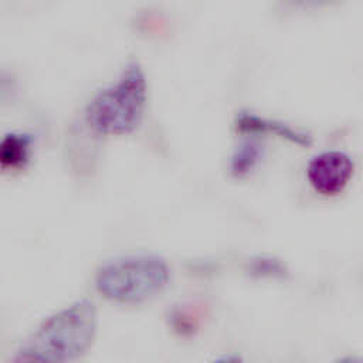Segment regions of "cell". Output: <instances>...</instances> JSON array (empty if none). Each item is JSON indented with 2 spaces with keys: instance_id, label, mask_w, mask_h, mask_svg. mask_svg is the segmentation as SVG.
<instances>
[{
  "instance_id": "obj_5",
  "label": "cell",
  "mask_w": 363,
  "mask_h": 363,
  "mask_svg": "<svg viewBox=\"0 0 363 363\" xmlns=\"http://www.w3.org/2000/svg\"><path fill=\"white\" fill-rule=\"evenodd\" d=\"M234 123L237 130L241 133H247V135L274 133L299 146H309L312 143V136L309 132L275 119L259 116L250 111H240L235 116Z\"/></svg>"
},
{
  "instance_id": "obj_7",
  "label": "cell",
  "mask_w": 363,
  "mask_h": 363,
  "mask_svg": "<svg viewBox=\"0 0 363 363\" xmlns=\"http://www.w3.org/2000/svg\"><path fill=\"white\" fill-rule=\"evenodd\" d=\"M262 157V147L255 140H244L235 147L230 157V172L235 177L248 174Z\"/></svg>"
},
{
  "instance_id": "obj_1",
  "label": "cell",
  "mask_w": 363,
  "mask_h": 363,
  "mask_svg": "<svg viewBox=\"0 0 363 363\" xmlns=\"http://www.w3.org/2000/svg\"><path fill=\"white\" fill-rule=\"evenodd\" d=\"M147 104V79L138 61H129L119 75L86 104L84 119L101 136L132 133L140 125Z\"/></svg>"
},
{
  "instance_id": "obj_10",
  "label": "cell",
  "mask_w": 363,
  "mask_h": 363,
  "mask_svg": "<svg viewBox=\"0 0 363 363\" xmlns=\"http://www.w3.org/2000/svg\"><path fill=\"white\" fill-rule=\"evenodd\" d=\"M214 363H242V360L238 356H225L216 360Z\"/></svg>"
},
{
  "instance_id": "obj_8",
  "label": "cell",
  "mask_w": 363,
  "mask_h": 363,
  "mask_svg": "<svg viewBox=\"0 0 363 363\" xmlns=\"http://www.w3.org/2000/svg\"><path fill=\"white\" fill-rule=\"evenodd\" d=\"M250 271L261 277H275V275H282L285 268L279 261L274 258H258L251 262Z\"/></svg>"
},
{
  "instance_id": "obj_4",
  "label": "cell",
  "mask_w": 363,
  "mask_h": 363,
  "mask_svg": "<svg viewBox=\"0 0 363 363\" xmlns=\"http://www.w3.org/2000/svg\"><path fill=\"white\" fill-rule=\"evenodd\" d=\"M354 172L353 159L342 150H323L315 155L306 167L312 189L322 196H336L349 184Z\"/></svg>"
},
{
  "instance_id": "obj_11",
  "label": "cell",
  "mask_w": 363,
  "mask_h": 363,
  "mask_svg": "<svg viewBox=\"0 0 363 363\" xmlns=\"http://www.w3.org/2000/svg\"><path fill=\"white\" fill-rule=\"evenodd\" d=\"M335 363H362L359 357H354V356H346V357H342L339 360H336Z\"/></svg>"
},
{
  "instance_id": "obj_3",
  "label": "cell",
  "mask_w": 363,
  "mask_h": 363,
  "mask_svg": "<svg viewBox=\"0 0 363 363\" xmlns=\"http://www.w3.org/2000/svg\"><path fill=\"white\" fill-rule=\"evenodd\" d=\"M170 281V267L155 254L126 255L101 265L95 274L96 291L118 303H140L159 295Z\"/></svg>"
},
{
  "instance_id": "obj_2",
  "label": "cell",
  "mask_w": 363,
  "mask_h": 363,
  "mask_svg": "<svg viewBox=\"0 0 363 363\" xmlns=\"http://www.w3.org/2000/svg\"><path fill=\"white\" fill-rule=\"evenodd\" d=\"M96 328L95 303L89 299H79L44 319L31 335L27 347L52 363H68L89 350Z\"/></svg>"
},
{
  "instance_id": "obj_6",
  "label": "cell",
  "mask_w": 363,
  "mask_h": 363,
  "mask_svg": "<svg viewBox=\"0 0 363 363\" xmlns=\"http://www.w3.org/2000/svg\"><path fill=\"white\" fill-rule=\"evenodd\" d=\"M33 150V138L23 132H7L0 138V167L18 169L24 166Z\"/></svg>"
},
{
  "instance_id": "obj_9",
  "label": "cell",
  "mask_w": 363,
  "mask_h": 363,
  "mask_svg": "<svg viewBox=\"0 0 363 363\" xmlns=\"http://www.w3.org/2000/svg\"><path fill=\"white\" fill-rule=\"evenodd\" d=\"M10 363H52V362L45 359L44 356H41L40 353L26 347L23 350H20L18 353H16Z\"/></svg>"
}]
</instances>
